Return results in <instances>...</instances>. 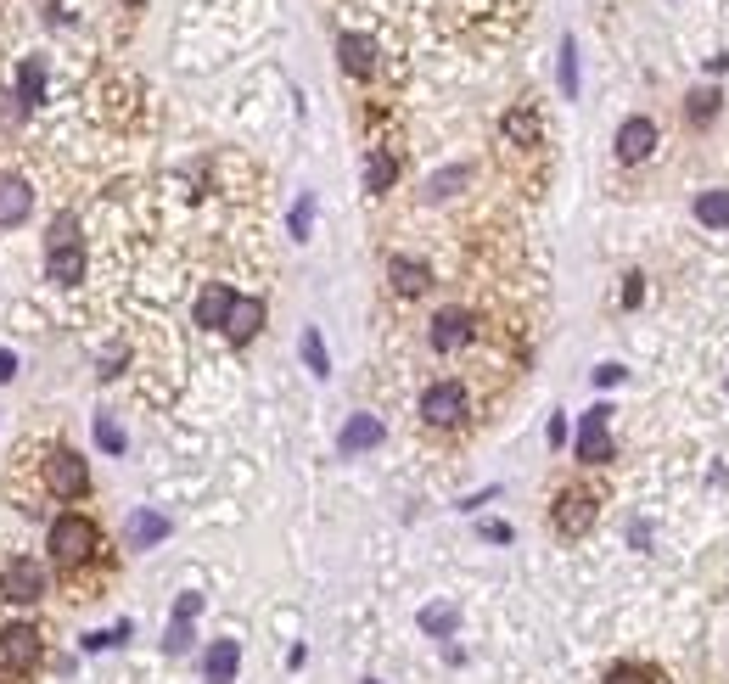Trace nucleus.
I'll return each mask as SVG.
<instances>
[{
  "mask_svg": "<svg viewBox=\"0 0 729 684\" xmlns=\"http://www.w3.org/2000/svg\"><path fill=\"white\" fill-rule=\"evenodd\" d=\"M483 539L488 544H511V528H505V522H483Z\"/></svg>",
  "mask_w": 729,
  "mask_h": 684,
  "instance_id": "f704fd0d",
  "label": "nucleus"
},
{
  "mask_svg": "<svg viewBox=\"0 0 729 684\" xmlns=\"http://www.w3.org/2000/svg\"><path fill=\"white\" fill-rule=\"evenodd\" d=\"M34 208V186L23 174H0V225H23Z\"/></svg>",
  "mask_w": 729,
  "mask_h": 684,
  "instance_id": "1a4fd4ad",
  "label": "nucleus"
},
{
  "mask_svg": "<svg viewBox=\"0 0 729 684\" xmlns=\"http://www.w3.org/2000/svg\"><path fill=\"white\" fill-rule=\"evenodd\" d=\"M163 645H169L174 656L191 651V623H180V617H174V623H169V640H163Z\"/></svg>",
  "mask_w": 729,
  "mask_h": 684,
  "instance_id": "473e14b6",
  "label": "nucleus"
},
{
  "mask_svg": "<svg viewBox=\"0 0 729 684\" xmlns=\"http://www.w3.org/2000/svg\"><path fill=\"white\" fill-rule=\"evenodd\" d=\"M79 242V225H73L68 214H57L51 219V236H45V253H51V247H73Z\"/></svg>",
  "mask_w": 729,
  "mask_h": 684,
  "instance_id": "c756f323",
  "label": "nucleus"
},
{
  "mask_svg": "<svg viewBox=\"0 0 729 684\" xmlns=\"http://www.w3.org/2000/svg\"><path fill=\"white\" fill-rule=\"evenodd\" d=\"M421 421H427V427H460V421H466V387L432 382L427 393H421Z\"/></svg>",
  "mask_w": 729,
  "mask_h": 684,
  "instance_id": "20e7f679",
  "label": "nucleus"
},
{
  "mask_svg": "<svg viewBox=\"0 0 729 684\" xmlns=\"http://www.w3.org/2000/svg\"><path fill=\"white\" fill-rule=\"evenodd\" d=\"M718 101H724V96H718V90H690V101H685V118H690V124H696V129H707V124H713V118H718Z\"/></svg>",
  "mask_w": 729,
  "mask_h": 684,
  "instance_id": "4be33fe9",
  "label": "nucleus"
},
{
  "mask_svg": "<svg viewBox=\"0 0 729 684\" xmlns=\"http://www.w3.org/2000/svg\"><path fill=\"white\" fill-rule=\"evenodd\" d=\"M724 393H729V387H724Z\"/></svg>",
  "mask_w": 729,
  "mask_h": 684,
  "instance_id": "ea45409f",
  "label": "nucleus"
},
{
  "mask_svg": "<svg viewBox=\"0 0 729 684\" xmlns=\"http://www.w3.org/2000/svg\"><path fill=\"white\" fill-rule=\"evenodd\" d=\"M45 483H51L57 499H85L90 494V466L73 455V449H57V455L45 460Z\"/></svg>",
  "mask_w": 729,
  "mask_h": 684,
  "instance_id": "39448f33",
  "label": "nucleus"
},
{
  "mask_svg": "<svg viewBox=\"0 0 729 684\" xmlns=\"http://www.w3.org/2000/svg\"><path fill=\"white\" fill-rule=\"evenodd\" d=\"M382 443V415H348V427L337 432V455H365Z\"/></svg>",
  "mask_w": 729,
  "mask_h": 684,
  "instance_id": "9b49d317",
  "label": "nucleus"
},
{
  "mask_svg": "<svg viewBox=\"0 0 729 684\" xmlns=\"http://www.w3.org/2000/svg\"><path fill=\"white\" fill-rule=\"evenodd\" d=\"M264 331V298H236L230 303V320H225V337L230 342H253Z\"/></svg>",
  "mask_w": 729,
  "mask_h": 684,
  "instance_id": "ddd939ff",
  "label": "nucleus"
},
{
  "mask_svg": "<svg viewBox=\"0 0 729 684\" xmlns=\"http://www.w3.org/2000/svg\"><path fill=\"white\" fill-rule=\"evenodd\" d=\"M365 684H376V679H365Z\"/></svg>",
  "mask_w": 729,
  "mask_h": 684,
  "instance_id": "58836bf2",
  "label": "nucleus"
},
{
  "mask_svg": "<svg viewBox=\"0 0 729 684\" xmlns=\"http://www.w3.org/2000/svg\"><path fill=\"white\" fill-rule=\"evenodd\" d=\"M505 135L522 141V146H533L539 141V113H533V107H511V113H505Z\"/></svg>",
  "mask_w": 729,
  "mask_h": 684,
  "instance_id": "412c9836",
  "label": "nucleus"
},
{
  "mask_svg": "<svg viewBox=\"0 0 729 684\" xmlns=\"http://www.w3.org/2000/svg\"><path fill=\"white\" fill-rule=\"evenodd\" d=\"M337 57H343V68L354 73V79H365V73L376 68V40H365V34H337Z\"/></svg>",
  "mask_w": 729,
  "mask_h": 684,
  "instance_id": "2eb2a0df",
  "label": "nucleus"
},
{
  "mask_svg": "<svg viewBox=\"0 0 729 684\" xmlns=\"http://www.w3.org/2000/svg\"><path fill=\"white\" fill-rule=\"evenodd\" d=\"M696 219L707 230H724L729 225V191H701V197H696Z\"/></svg>",
  "mask_w": 729,
  "mask_h": 684,
  "instance_id": "aec40b11",
  "label": "nucleus"
},
{
  "mask_svg": "<svg viewBox=\"0 0 729 684\" xmlns=\"http://www.w3.org/2000/svg\"><path fill=\"white\" fill-rule=\"evenodd\" d=\"M623 382V365H601V371H595V387H617Z\"/></svg>",
  "mask_w": 729,
  "mask_h": 684,
  "instance_id": "c9c22d12",
  "label": "nucleus"
},
{
  "mask_svg": "<svg viewBox=\"0 0 729 684\" xmlns=\"http://www.w3.org/2000/svg\"><path fill=\"white\" fill-rule=\"evenodd\" d=\"M657 152V124L651 118H623L617 129V163H645Z\"/></svg>",
  "mask_w": 729,
  "mask_h": 684,
  "instance_id": "6e6552de",
  "label": "nucleus"
},
{
  "mask_svg": "<svg viewBox=\"0 0 729 684\" xmlns=\"http://www.w3.org/2000/svg\"><path fill=\"white\" fill-rule=\"evenodd\" d=\"M158 539H169V516H158V511L129 516V550H152Z\"/></svg>",
  "mask_w": 729,
  "mask_h": 684,
  "instance_id": "a211bd4d",
  "label": "nucleus"
},
{
  "mask_svg": "<svg viewBox=\"0 0 729 684\" xmlns=\"http://www.w3.org/2000/svg\"><path fill=\"white\" fill-rule=\"evenodd\" d=\"M0 600H12V606H34V600H45V567L29 556H17L0 567Z\"/></svg>",
  "mask_w": 729,
  "mask_h": 684,
  "instance_id": "f03ea898",
  "label": "nucleus"
},
{
  "mask_svg": "<svg viewBox=\"0 0 729 684\" xmlns=\"http://www.w3.org/2000/svg\"><path fill=\"white\" fill-rule=\"evenodd\" d=\"M230 303H236V292L230 286H202V298H197V326H208V331H225V320H230Z\"/></svg>",
  "mask_w": 729,
  "mask_h": 684,
  "instance_id": "4468645a",
  "label": "nucleus"
},
{
  "mask_svg": "<svg viewBox=\"0 0 729 684\" xmlns=\"http://www.w3.org/2000/svg\"><path fill=\"white\" fill-rule=\"evenodd\" d=\"M556 528L567 533V539H578V533L595 528V494H589V488H561V499H556Z\"/></svg>",
  "mask_w": 729,
  "mask_h": 684,
  "instance_id": "423d86ee",
  "label": "nucleus"
},
{
  "mask_svg": "<svg viewBox=\"0 0 729 684\" xmlns=\"http://www.w3.org/2000/svg\"><path fill=\"white\" fill-rule=\"evenodd\" d=\"M45 264H51V281H57V286H79V281H85V247H79V242H73V247H51Z\"/></svg>",
  "mask_w": 729,
  "mask_h": 684,
  "instance_id": "f3484780",
  "label": "nucleus"
},
{
  "mask_svg": "<svg viewBox=\"0 0 729 684\" xmlns=\"http://www.w3.org/2000/svg\"><path fill=\"white\" fill-rule=\"evenodd\" d=\"M455 623H460L455 606H427V612H421V628H427V634H438V640H449V634H455Z\"/></svg>",
  "mask_w": 729,
  "mask_h": 684,
  "instance_id": "bb28decb",
  "label": "nucleus"
},
{
  "mask_svg": "<svg viewBox=\"0 0 729 684\" xmlns=\"http://www.w3.org/2000/svg\"><path fill=\"white\" fill-rule=\"evenodd\" d=\"M0 662L6 668H34L40 662V628H29V623L0 628Z\"/></svg>",
  "mask_w": 729,
  "mask_h": 684,
  "instance_id": "0eeeda50",
  "label": "nucleus"
},
{
  "mask_svg": "<svg viewBox=\"0 0 729 684\" xmlns=\"http://www.w3.org/2000/svg\"><path fill=\"white\" fill-rule=\"evenodd\" d=\"M96 556V522L90 516H57L51 522V561L57 567H85Z\"/></svg>",
  "mask_w": 729,
  "mask_h": 684,
  "instance_id": "f257e3e1",
  "label": "nucleus"
},
{
  "mask_svg": "<svg viewBox=\"0 0 729 684\" xmlns=\"http://www.w3.org/2000/svg\"><path fill=\"white\" fill-rule=\"evenodd\" d=\"M606 684H657V673L645 662H617V668H606Z\"/></svg>",
  "mask_w": 729,
  "mask_h": 684,
  "instance_id": "cd10ccee",
  "label": "nucleus"
},
{
  "mask_svg": "<svg viewBox=\"0 0 729 684\" xmlns=\"http://www.w3.org/2000/svg\"><path fill=\"white\" fill-rule=\"evenodd\" d=\"M387 275H393V292H399V298H421V292H427V281H432V270L421 264V258H393V264H387Z\"/></svg>",
  "mask_w": 729,
  "mask_h": 684,
  "instance_id": "dca6fc26",
  "label": "nucleus"
},
{
  "mask_svg": "<svg viewBox=\"0 0 729 684\" xmlns=\"http://www.w3.org/2000/svg\"><path fill=\"white\" fill-rule=\"evenodd\" d=\"M23 113H29V107H23V101H17V96H6V90H0V129L23 124Z\"/></svg>",
  "mask_w": 729,
  "mask_h": 684,
  "instance_id": "7c9ffc66",
  "label": "nucleus"
},
{
  "mask_svg": "<svg viewBox=\"0 0 729 684\" xmlns=\"http://www.w3.org/2000/svg\"><path fill=\"white\" fill-rule=\"evenodd\" d=\"M309 225H315V197L303 191V197L292 202V242H309Z\"/></svg>",
  "mask_w": 729,
  "mask_h": 684,
  "instance_id": "c85d7f7f",
  "label": "nucleus"
},
{
  "mask_svg": "<svg viewBox=\"0 0 729 684\" xmlns=\"http://www.w3.org/2000/svg\"><path fill=\"white\" fill-rule=\"evenodd\" d=\"M96 443H101V449H113V455H118V449H124V432H118L113 421L101 415V421H96Z\"/></svg>",
  "mask_w": 729,
  "mask_h": 684,
  "instance_id": "2f4dec72",
  "label": "nucleus"
},
{
  "mask_svg": "<svg viewBox=\"0 0 729 684\" xmlns=\"http://www.w3.org/2000/svg\"><path fill=\"white\" fill-rule=\"evenodd\" d=\"M466 180H472V169H466V163H455V169H444V174H432V180H427V197L444 202V197H455Z\"/></svg>",
  "mask_w": 729,
  "mask_h": 684,
  "instance_id": "5701e85b",
  "label": "nucleus"
},
{
  "mask_svg": "<svg viewBox=\"0 0 729 684\" xmlns=\"http://www.w3.org/2000/svg\"><path fill=\"white\" fill-rule=\"evenodd\" d=\"M12 376H17V354L12 348H0V382H12Z\"/></svg>",
  "mask_w": 729,
  "mask_h": 684,
  "instance_id": "e433bc0d",
  "label": "nucleus"
},
{
  "mask_svg": "<svg viewBox=\"0 0 729 684\" xmlns=\"http://www.w3.org/2000/svg\"><path fill=\"white\" fill-rule=\"evenodd\" d=\"M561 96H578V40L572 34H561Z\"/></svg>",
  "mask_w": 729,
  "mask_h": 684,
  "instance_id": "393cba45",
  "label": "nucleus"
},
{
  "mask_svg": "<svg viewBox=\"0 0 729 684\" xmlns=\"http://www.w3.org/2000/svg\"><path fill=\"white\" fill-rule=\"evenodd\" d=\"M466 342H472V314L466 309H444L432 320V348H438V354H455Z\"/></svg>",
  "mask_w": 729,
  "mask_h": 684,
  "instance_id": "9d476101",
  "label": "nucleus"
},
{
  "mask_svg": "<svg viewBox=\"0 0 729 684\" xmlns=\"http://www.w3.org/2000/svg\"><path fill=\"white\" fill-rule=\"evenodd\" d=\"M17 101L23 107H40L45 101V62L40 57H23V68H17Z\"/></svg>",
  "mask_w": 729,
  "mask_h": 684,
  "instance_id": "6ab92c4d",
  "label": "nucleus"
},
{
  "mask_svg": "<svg viewBox=\"0 0 729 684\" xmlns=\"http://www.w3.org/2000/svg\"><path fill=\"white\" fill-rule=\"evenodd\" d=\"M578 460L584 466H606L612 460V404L584 410V421H578Z\"/></svg>",
  "mask_w": 729,
  "mask_h": 684,
  "instance_id": "7ed1b4c3",
  "label": "nucleus"
},
{
  "mask_svg": "<svg viewBox=\"0 0 729 684\" xmlns=\"http://www.w3.org/2000/svg\"><path fill=\"white\" fill-rule=\"evenodd\" d=\"M393 180H399V163H393V152H371V163H365V186L387 191Z\"/></svg>",
  "mask_w": 729,
  "mask_h": 684,
  "instance_id": "b1692460",
  "label": "nucleus"
},
{
  "mask_svg": "<svg viewBox=\"0 0 729 684\" xmlns=\"http://www.w3.org/2000/svg\"><path fill=\"white\" fill-rule=\"evenodd\" d=\"M645 298V286H640V275H629V286H623V303H629V309H634V303H640Z\"/></svg>",
  "mask_w": 729,
  "mask_h": 684,
  "instance_id": "4c0bfd02",
  "label": "nucleus"
},
{
  "mask_svg": "<svg viewBox=\"0 0 729 684\" xmlns=\"http://www.w3.org/2000/svg\"><path fill=\"white\" fill-rule=\"evenodd\" d=\"M197 612H202V595H180V600H174V617H180V623H191Z\"/></svg>",
  "mask_w": 729,
  "mask_h": 684,
  "instance_id": "72a5a7b5",
  "label": "nucleus"
},
{
  "mask_svg": "<svg viewBox=\"0 0 729 684\" xmlns=\"http://www.w3.org/2000/svg\"><path fill=\"white\" fill-rule=\"evenodd\" d=\"M236 668H242V645L236 640H214L208 656H202V679L208 684H236Z\"/></svg>",
  "mask_w": 729,
  "mask_h": 684,
  "instance_id": "f8f14e48",
  "label": "nucleus"
},
{
  "mask_svg": "<svg viewBox=\"0 0 729 684\" xmlns=\"http://www.w3.org/2000/svg\"><path fill=\"white\" fill-rule=\"evenodd\" d=\"M303 365H309V371H315V376H331V354H326V337H320L315 326L303 331Z\"/></svg>",
  "mask_w": 729,
  "mask_h": 684,
  "instance_id": "a878e982",
  "label": "nucleus"
}]
</instances>
